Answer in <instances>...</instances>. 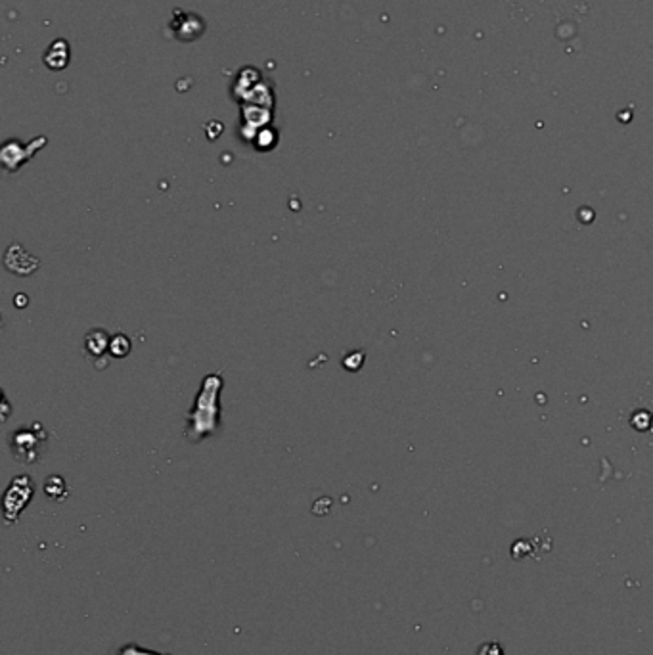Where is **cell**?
Listing matches in <instances>:
<instances>
[{
  "mask_svg": "<svg viewBox=\"0 0 653 655\" xmlns=\"http://www.w3.org/2000/svg\"><path fill=\"white\" fill-rule=\"evenodd\" d=\"M44 441H46V431H42L41 425L35 423L33 430L23 428L20 431H14L10 437V446H12V452H14V456H18V460L35 462L39 452H41L39 449Z\"/></svg>",
  "mask_w": 653,
  "mask_h": 655,
  "instance_id": "cell-3",
  "label": "cell"
},
{
  "mask_svg": "<svg viewBox=\"0 0 653 655\" xmlns=\"http://www.w3.org/2000/svg\"><path fill=\"white\" fill-rule=\"evenodd\" d=\"M115 655H171V654H159V651H154V649H146L138 646V644H125L123 648H119V651Z\"/></svg>",
  "mask_w": 653,
  "mask_h": 655,
  "instance_id": "cell-7",
  "label": "cell"
},
{
  "mask_svg": "<svg viewBox=\"0 0 653 655\" xmlns=\"http://www.w3.org/2000/svg\"><path fill=\"white\" fill-rule=\"evenodd\" d=\"M33 481L29 479L27 475H20L12 479L10 487H8L6 494H4V517L8 523L18 522L20 514L27 508V504L33 501Z\"/></svg>",
  "mask_w": 653,
  "mask_h": 655,
  "instance_id": "cell-2",
  "label": "cell"
},
{
  "mask_svg": "<svg viewBox=\"0 0 653 655\" xmlns=\"http://www.w3.org/2000/svg\"><path fill=\"white\" fill-rule=\"evenodd\" d=\"M44 493H46V496H50L52 501H63V498L67 496V489H65V483H63L62 477L52 475V477L44 483Z\"/></svg>",
  "mask_w": 653,
  "mask_h": 655,
  "instance_id": "cell-5",
  "label": "cell"
},
{
  "mask_svg": "<svg viewBox=\"0 0 653 655\" xmlns=\"http://www.w3.org/2000/svg\"><path fill=\"white\" fill-rule=\"evenodd\" d=\"M110 343H112L110 336L104 330H100V328L91 330L86 333V338H84V349H86V355L92 360L104 359L105 352L110 351Z\"/></svg>",
  "mask_w": 653,
  "mask_h": 655,
  "instance_id": "cell-4",
  "label": "cell"
},
{
  "mask_svg": "<svg viewBox=\"0 0 653 655\" xmlns=\"http://www.w3.org/2000/svg\"><path fill=\"white\" fill-rule=\"evenodd\" d=\"M110 352L115 359H123L131 352V339L126 338L125 333H115L110 343Z\"/></svg>",
  "mask_w": 653,
  "mask_h": 655,
  "instance_id": "cell-6",
  "label": "cell"
},
{
  "mask_svg": "<svg viewBox=\"0 0 653 655\" xmlns=\"http://www.w3.org/2000/svg\"><path fill=\"white\" fill-rule=\"evenodd\" d=\"M223 380L217 373H209L204 380V389L199 391L196 404L188 416V437L199 441L204 437L215 433L218 428V393Z\"/></svg>",
  "mask_w": 653,
  "mask_h": 655,
  "instance_id": "cell-1",
  "label": "cell"
},
{
  "mask_svg": "<svg viewBox=\"0 0 653 655\" xmlns=\"http://www.w3.org/2000/svg\"><path fill=\"white\" fill-rule=\"evenodd\" d=\"M362 362H364V352H360V351L349 352L343 360V364L347 370H357V366L358 368L362 366Z\"/></svg>",
  "mask_w": 653,
  "mask_h": 655,
  "instance_id": "cell-8",
  "label": "cell"
}]
</instances>
